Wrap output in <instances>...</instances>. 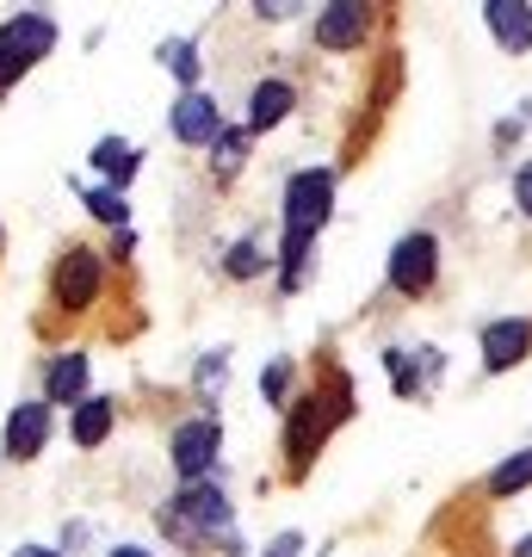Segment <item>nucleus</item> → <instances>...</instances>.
Instances as JSON below:
<instances>
[{
	"label": "nucleus",
	"mask_w": 532,
	"mask_h": 557,
	"mask_svg": "<svg viewBox=\"0 0 532 557\" xmlns=\"http://www.w3.org/2000/svg\"><path fill=\"white\" fill-rule=\"evenodd\" d=\"M359 397H354V379L335 366V354H316V372L310 384L292 397V409H285V446H279V483H304L316 471V458H322V446H329V434H335L341 421H354Z\"/></svg>",
	"instance_id": "1"
},
{
	"label": "nucleus",
	"mask_w": 532,
	"mask_h": 557,
	"mask_svg": "<svg viewBox=\"0 0 532 557\" xmlns=\"http://www.w3.org/2000/svg\"><path fill=\"white\" fill-rule=\"evenodd\" d=\"M161 539L168 545H180L186 557H236L242 552V533H236V508H230V496H223L218 483L205 478V483H180L174 496L161 502V515H156Z\"/></svg>",
	"instance_id": "2"
},
{
	"label": "nucleus",
	"mask_w": 532,
	"mask_h": 557,
	"mask_svg": "<svg viewBox=\"0 0 532 557\" xmlns=\"http://www.w3.org/2000/svg\"><path fill=\"white\" fill-rule=\"evenodd\" d=\"M112 260L99 255L94 242H69L57 248L50 260V278H44V317H38V335H62V329H75L87 322L106 304V285H112Z\"/></svg>",
	"instance_id": "3"
},
{
	"label": "nucleus",
	"mask_w": 532,
	"mask_h": 557,
	"mask_svg": "<svg viewBox=\"0 0 532 557\" xmlns=\"http://www.w3.org/2000/svg\"><path fill=\"white\" fill-rule=\"evenodd\" d=\"M440 236L434 230H409V236L391 248V267H384V285H391V298L403 304H428L440 292Z\"/></svg>",
	"instance_id": "4"
},
{
	"label": "nucleus",
	"mask_w": 532,
	"mask_h": 557,
	"mask_svg": "<svg viewBox=\"0 0 532 557\" xmlns=\"http://www.w3.org/2000/svg\"><path fill=\"white\" fill-rule=\"evenodd\" d=\"M335 168H297L279 193V230H297V236H322L329 218H335Z\"/></svg>",
	"instance_id": "5"
},
{
	"label": "nucleus",
	"mask_w": 532,
	"mask_h": 557,
	"mask_svg": "<svg viewBox=\"0 0 532 557\" xmlns=\"http://www.w3.org/2000/svg\"><path fill=\"white\" fill-rule=\"evenodd\" d=\"M378 25H391V13L372 7V0H329V7H316L310 38H316V50H329V57H354V50L372 44Z\"/></svg>",
	"instance_id": "6"
},
{
	"label": "nucleus",
	"mask_w": 532,
	"mask_h": 557,
	"mask_svg": "<svg viewBox=\"0 0 532 557\" xmlns=\"http://www.w3.org/2000/svg\"><path fill=\"white\" fill-rule=\"evenodd\" d=\"M223 453V421L218 416H186L168 434V465H174L180 483H205L211 478V465Z\"/></svg>",
	"instance_id": "7"
},
{
	"label": "nucleus",
	"mask_w": 532,
	"mask_h": 557,
	"mask_svg": "<svg viewBox=\"0 0 532 557\" xmlns=\"http://www.w3.org/2000/svg\"><path fill=\"white\" fill-rule=\"evenodd\" d=\"M50 446V403L44 397H25L7 409V428H0V458L7 465H32V458Z\"/></svg>",
	"instance_id": "8"
},
{
	"label": "nucleus",
	"mask_w": 532,
	"mask_h": 557,
	"mask_svg": "<svg viewBox=\"0 0 532 557\" xmlns=\"http://www.w3.org/2000/svg\"><path fill=\"white\" fill-rule=\"evenodd\" d=\"M477 354H483V372H490V379H502V372H514V366H527V359H532V317L483 322Z\"/></svg>",
	"instance_id": "9"
},
{
	"label": "nucleus",
	"mask_w": 532,
	"mask_h": 557,
	"mask_svg": "<svg viewBox=\"0 0 532 557\" xmlns=\"http://www.w3.org/2000/svg\"><path fill=\"white\" fill-rule=\"evenodd\" d=\"M168 131H174V143H186V149H211V143L223 137V112H218V100H211L205 87L180 94V100L168 106Z\"/></svg>",
	"instance_id": "10"
},
{
	"label": "nucleus",
	"mask_w": 532,
	"mask_h": 557,
	"mask_svg": "<svg viewBox=\"0 0 532 557\" xmlns=\"http://www.w3.org/2000/svg\"><path fill=\"white\" fill-rule=\"evenodd\" d=\"M0 50L13 62H25V69H38V62L57 50V20L38 13V7H32V13H13V20L0 25Z\"/></svg>",
	"instance_id": "11"
},
{
	"label": "nucleus",
	"mask_w": 532,
	"mask_h": 557,
	"mask_svg": "<svg viewBox=\"0 0 532 557\" xmlns=\"http://www.w3.org/2000/svg\"><path fill=\"white\" fill-rule=\"evenodd\" d=\"M297 112V81L292 75H267L248 87V137H267Z\"/></svg>",
	"instance_id": "12"
},
{
	"label": "nucleus",
	"mask_w": 532,
	"mask_h": 557,
	"mask_svg": "<svg viewBox=\"0 0 532 557\" xmlns=\"http://www.w3.org/2000/svg\"><path fill=\"white\" fill-rule=\"evenodd\" d=\"M87 379H94V366H87L81 347L50 354V366H44V403H50V409H75V403H87Z\"/></svg>",
	"instance_id": "13"
},
{
	"label": "nucleus",
	"mask_w": 532,
	"mask_h": 557,
	"mask_svg": "<svg viewBox=\"0 0 532 557\" xmlns=\"http://www.w3.org/2000/svg\"><path fill=\"white\" fill-rule=\"evenodd\" d=\"M483 25H490V38L508 50V57H527L532 50V7L527 0H490L483 7Z\"/></svg>",
	"instance_id": "14"
},
{
	"label": "nucleus",
	"mask_w": 532,
	"mask_h": 557,
	"mask_svg": "<svg viewBox=\"0 0 532 557\" xmlns=\"http://www.w3.org/2000/svg\"><path fill=\"white\" fill-rule=\"evenodd\" d=\"M112 428H119V397H87L69 409V440H75L81 453H99Z\"/></svg>",
	"instance_id": "15"
},
{
	"label": "nucleus",
	"mask_w": 532,
	"mask_h": 557,
	"mask_svg": "<svg viewBox=\"0 0 532 557\" xmlns=\"http://www.w3.org/2000/svg\"><path fill=\"white\" fill-rule=\"evenodd\" d=\"M273 267H279L273 242H267V236H242V242H230V248H223L218 273L230 278V285H255V278H267Z\"/></svg>",
	"instance_id": "16"
},
{
	"label": "nucleus",
	"mask_w": 532,
	"mask_h": 557,
	"mask_svg": "<svg viewBox=\"0 0 532 557\" xmlns=\"http://www.w3.org/2000/svg\"><path fill=\"white\" fill-rule=\"evenodd\" d=\"M87 161H94V174L106 180L112 193H124V186L137 180V168H143V149H137V143H124V137H99Z\"/></svg>",
	"instance_id": "17"
},
{
	"label": "nucleus",
	"mask_w": 532,
	"mask_h": 557,
	"mask_svg": "<svg viewBox=\"0 0 532 557\" xmlns=\"http://www.w3.org/2000/svg\"><path fill=\"white\" fill-rule=\"evenodd\" d=\"M273 255H279V292H297L304 278H310V267H316V236H297V230H279V242H273Z\"/></svg>",
	"instance_id": "18"
},
{
	"label": "nucleus",
	"mask_w": 532,
	"mask_h": 557,
	"mask_svg": "<svg viewBox=\"0 0 532 557\" xmlns=\"http://www.w3.org/2000/svg\"><path fill=\"white\" fill-rule=\"evenodd\" d=\"M248 143H255V137H248V124H223V137L205 149L218 186H236V180H242V168H248Z\"/></svg>",
	"instance_id": "19"
},
{
	"label": "nucleus",
	"mask_w": 532,
	"mask_h": 557,
	"mask_svg": "<svg viewBox=\"0 0 532 557\" xmlns=\"http://www.w3.org/2000/svg\"><path fill=\"white\" fill-rule=\"evenodd\" d=\"M520 490H532V446L514 453V458H502L490 478H483V496L490 502H508V496H520Z\"/></svg>",
	"instance_id": "20"
},
{
	"label": "nucleus",
	"mask_w": 532,
	"mask_h": 557,
	"mask_svg": "<svg viewBox=\"0 0 532 557\" xmlns=\"http://www.w3.org/2000/svg\"><path fill=\"white\" fill-rule=\"evenodd\" d=\"M156 57H161V69L180 81V94H193V87H198V69H205V62H198V44H193V38H168Z\"/></svg>",
	"instance_id": "21"
},
{
	"label": "nucleus",
	"mask_w": 532,
	"mask_h": 557,
	"mask_svg": "<svg viewBox=\"0 0 532 557\" xmlns=\"http://www.w3.org/2000/svg\"><path fill=\"white\" fill-rule=\"evenodd\" d=\"M81 199H87V218L106 223V230H131V199L112 193V186H81Z\"/></svg>",
	"instance_id": "22"
},
{
	"label": "nucleus",
	"mask_w": 532,
	"mask_h": 557,
	"mask_svg": "<svg viewBox=\"0 0 532 557\" xmlns=\"http://www.w3.org/2000/svg\"><path fill=\"white\" fill-rule=\"evenodd\" d=\"M292 384H297V359H273V366L260 372V397L273 403L279 416H285V409H292V397H297Z\"/></svg>",
	"instance_id": "23"
},
{
	"label": "nucleus",
	"mask_w": 532,
	"mask_h": 557,
	"mask_svg": "<svg viewBox=\"0 0 532 557\" xmlns=\"http://www.w3.org/2000/svg\"><path fill=\"white\" fill-rule=\"evenodd\" d=\"M223 379H230L223 354H205V359H198V403H205V409H211V397H223Z\"/></svg>",
	"instance_id": "24"
},
{
	"label": "nucleus",
	"mask_w": 532,
	"mask_h": 557,
	"mask_svg": "<svg viewBox=\"0 0 532 557\" xmlns=\"http://www.w3.org/2000/svg\"><path fill=\"white\" fill-rule=\"evenodd\" d=\"M514 205H520V218L532 223V161H520V168H514Z\"/></svg>",
	"instance_id": "25"
},
{
	"label": "nucleus",
	"mask_w": 532,
	"mask_h": 557,
	"mask_svg": "<svg viewBox=\"0 0 532 557\" xmlns=\"http://www.w3.org/2000/svg\"><path fill=\"white\" fill-rule=\"evenodd\" d=\"M267 557H304V533H273Z\"/></svg>",
	"instance_id": "26"
},
{
	"label": "nucleus",
	"mask_w": 532,
	"mask_h": 557,
	"mask_svg": "<svg viewBox=\"0 0 532 557\" xmlns=\"http://www.w3.org/2000/svg\"><path fill=\"white\" fill-rule=\"evenodd\" d=\"M13 557H62V552H50V545H20Z\"/></svg>",
	"instance_id": "27"
},
{
	"label": "nucleus",
	"mask_w": 532,
	"mask_h": 557,
	"mask_svg": "<svg viewBox=\"0 0 532 557\" xmlns=\"http://www.w3.org/2000/svg\"><path fill=\"white\" fill-rule=\"evenodd\" d=\"M106 557H149L143 545H119V552H106Z\"/></svg>",
	"instance_id": "28"
},
{
	"label": "nucleus",
	"mask_w": 532,
	"mask_h": 557,
	"mask_svg": "<svg viewBox=\"0 0 532 557\" xmlns=\"http://www.w3.org/2000/svg\"><path fill=\"white\" fill-rule=\"evenodd\" d=\"M514 557H532V539H520V545H514Z\"/></svg>",
	"instance_id": "29"
},
{
	"label": "nucleus",
	"mask_w": 532,
	"mask_h": 557,
	"mask_svg": "<svg viewBox=\"0 0 532 557\" xmlns=\"http://www.w3.org/2000/svg\"><path fill=\"white\" fill-rule=\"evenodd\" d=\"M0 260H7V230H0Z\"/></svg>",
	"instance_id": "30"
}]
</instances>
